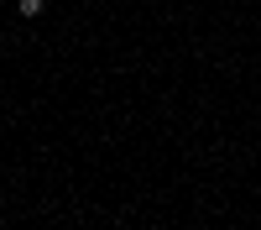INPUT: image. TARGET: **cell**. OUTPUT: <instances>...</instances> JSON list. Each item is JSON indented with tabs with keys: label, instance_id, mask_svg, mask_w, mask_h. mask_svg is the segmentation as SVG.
<instances>
[{
	"label": "cell",
	"instance_id": "cell-1",
	"mask_svg": "<svg viewBox=\"0 0 261 230\" xmlns=\"http://www.w3.org/2000/svg\"><path fill=\"white\" fill-rule=\"evenodd\" d=\"M16 11L27 16V21H37V16H42V0H16Z\"/></svg>",
	"mask_w": 261,
	"mask_h": 230
}]
</instances>
